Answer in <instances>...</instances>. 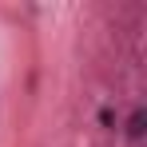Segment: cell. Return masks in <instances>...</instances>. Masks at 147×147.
<instances>
[{"mask_svg": "<svg viewBox=\"0 0 147 147\" xmlns=\"http://www.w3.org/2000/svg\"><path fill=\"white\" fill-rule=\"evenodd\" d=\"M99 119H103V127H115V115H111V107H103V111H99Z\"/></svg>", "mask_w": 147, "mask_h": 147, "instance_id": "7a4b0ae2", "label": "cell"}, {"mask_svg": "<svg viewBox=\"0 0 147 147\" xmlns=\"http://www.w3.org/2000/svg\"><path fill=\"white\" fill-rule=\"evenodd\" d=\"M127 135H131V139H139V135H143V111H135V115L127 119Z\"/></svg>", "mask_w": 147, "mask_h": 147, "instance_id": "6da1fadb", "label": "cell"}]
</instances>
